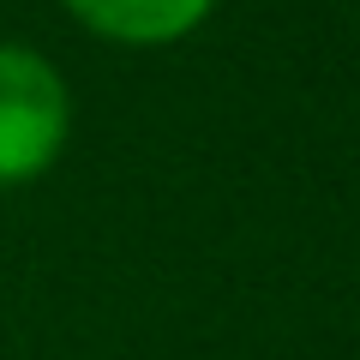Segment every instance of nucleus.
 Masks as SVG:
<instances>
[{
	"mask_svg": "<svg viewBox=\"0 0 360 360\" xmlns=\"http://www.w3.org/2000/svg\"><path fill=\"white\" fill-rule=\"evenodd\" d=\"M60 13L115 49H174L210 25L217 0H60Z\"/></svg>",
	"mask_w": 360,
	"mask_h": 360,
	"instance_id": "2",
	"label": "nucleus"
},
{
	"mask_svg": "<svg viewBox=\"0 0 360 360\" xmlns=\"http://www.w3.org/2000/svg\"><path fill=\"white\" fill-rule=\"evenodd\" d=\"M72 139L66 72L30 42H0V193L42 180Z\"/></svg>",
	"mask_w": 360,
	"mask_h": 360,
	"instance_id": "1",
	"label": "nucleus"
}]
</instances>
